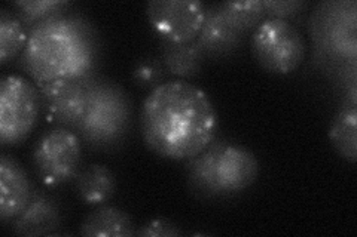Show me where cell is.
<instances>
[{"instance_id":"6da1fadb","label":"cell","mask_w":357,"mask_h":237,"mask_svg":"<svg viewBox=\"0 0 357 237\" xmlns=\"http://www.w3.org/2000/svg\"><path fill=\"white\" fill-rule=\"evenodd\" d=\"M218 128L219 116L208 95L182 79L153 88L142 107L143 141L164 159L189 161L216 138Z\"/></svg>"},{"instance_id":"7402d4cb","label":"cell","mask_w":357,"mask_h":237,"mask_svg":"<svg viewBox=\"0 0 357 237\" xmlns=\"http://www.w3.org/2000/svg\"><path fill=\"white\" fill-rule=\"evenodd\" d=\"M266 18L289 21L299 15L307 8L304 0H262Z\"/></svg>"},{"instance_id":"7a4b0ae2","label":"cell","mask_w":357,"mask_h":237,"mask_svg":"<svg viewBox=\"0 0 357 237\" xmlns=\"http://www.w3.org/2000/svg\"><path fill=\"white\" fill-rule=\"evenodd\" d=\"M102 43L85 15L63 10L29 30L21 65L36 86L59 79H85L97 72Z\"/></svg>"},{"instance_id":"4fadbf2b","label":"cell","mask_w":357,"mask_h":237,"mask_svg":"<svg viewBox=\"0 0 357 237\" xmlns=\"http://www.w3.org/2000/svg\"><path fill=\"white\" fill-rule=\"evenodd\" d=\"M244 36L223 18L218 3L207 5L206 18L201 27L197 43L203 51L206 60L228 58L236 54L243 44Z\"/></svg>"},{"instance_id":"e0dca14e","label":"cell","mask_w":357,"mask_h":237,"mask_svg":"<svg viewBox=\"0 0 357 237\" xmlns=\"http://www.w3.org/2000/svg\"><path fill=\"white\" fill-rule=\"evenodd\" d=\"M329 141L344 161H357V110L356 104L341 108L331 122Z\"/></svg>"},{"instance_id":"44dd1931","label":"cell","mask_w":357,"mask_h":237,"mask_svg":"<svg viewBox=\"0 0 357 237\" xmlns=\"http://www.w3.org/2000/svg\"><path fill=\"white\" fill-rule=\"evenodd\" d=\"M165 69L161 58L158 56H144L132 70V81L140 88H153L160 86L165 81Z\"/></svg>"},{"instance_id":"277c9868","label":"cell","mask_w":357,"mask_h":237,"mask_svg":"<svg viewBox=\"0 0 357 237\" xmlns=\"http://www.w3.org/2000/svg\"><path fill=\"white\" fill-rule=\"evenodd\" d=\"M86 110L75 132L88 149L115 150L128 137L131 101L124 88L97 73L86 77Z\"/></svg>"},{"instance_id":"ffe728a7","label":"cell","mask_w":357,"mask_h":237,"mask_svg":"<svg viewBox=\"0 0 357 237\" xmlns=\"http://www.w3.org/2000/svg\"><path fill=\"white\" fill-rule=\"evenodd\" d=\"M13 6L17 10L15 15L30 30L39 22L63 13L70 3L66 0H20Z\"/></svg>"},{"instance_id":"9c48e42d","label":"cell","mask_w":357,"mask_h":237,"mask_svg":"<svg viewBox=\"0 0 357 237\" xmlns=\"http://www.w3.org/2000/svg\"><path fill=\"white\" fill-rule=\"evenodd\" d=\"M89 77V76H88ZM40 110L54 128L75 131L84 119L88 103L85 79H59L38 86Z\"/></svg>"},{"instance_id":"8992f818","label":"cell","mask_w":357,"mask_h":237,"mask_svg":"<svg viewBox=\"0 0 357 237\" xmlns=\"http://www.w3.org/2000/svg\"><path fill=\"white\" fill-rule=\"evenodd\" d=\"M40 110L39 89L20 74L0 81V141L2 145L24 142L35 129Z\"/></svg>"},{"instance_id":"ba28073f","label":"cell","mask_w":357,"mask_h":237,"mask_svg":"<svg viewBox=\"0 0 357 237\" xmlns=\"http://www.w3.org/2000/svg\"><path fill=\"white\" fill-rule=\"evenodd\" d=\"M206 9L207 5L198 0H151L146 17L160 40L186 43L198 38Z\"/></svg>"},{"instance_id":"603a6c76","label":"cell","mask_w":357,"mask_h":237,"mask_svg":"<svg viewBox=\"0 0 357 237\" xmlns=\"http://www.w3.org/2000/svg\"><path fill=\"white\" fill-rule=\"evenodd\" d=\"M182 234V229L176 222L164 218L151 220L136 230V236L139 237H176Z\"/></svg>"},{"instance_id":"5b68a950","label":"cell","mask_w":357,"mask_h":237,"mask_svg":"<svg viewBox=\"0 0 357 237\" xmlns=\"http://www.w3.org/2000/svg\"><path fill=\"white\" fill-rule=\"evenodd\" d=\"M252 51L262 69L273 74H290L307 55L303 33L290 21L265 18L252 35Z\"/></svg>"},{"instance_id":"5bb4252c","label":"cell","mask_w":357,"mask_h":237,"mask_svg":"<svg viewBox=\"0 0 357 237\" xmlns=\"http://www.w3.org/2000/svg\"><path fill=\"white\" fill-rule=\"evenodd\" d=\"M75 188L85 205L100 206L115 196L116 177L106 165L93 163L77 172Z\"/></svg>"},{"instance_id":"3957f363","label":"cell","mask_w":357,"mask_h":237,"mask_svg":"<svg viewBox=\"0 0 357 237\" xmlns=\"http://www.w3.org/2000/svg\"><path fill=\"white\" fill-rule=\"evenodd\" d=\"M191 193L204 200L234 197L255 184L259 162L243 144L215 138L206 149L185 163Z\"/></svg>"},{"instance_id":"52a82bcc","label":"cell","mask_w":357,"mask_h":237,"mask_svg":"<svg viewBox=\"0 0 357 237\" xmlns=\"http://www.w3.org/2000/svg\"><path fill=\"white\" fill-rule=\"evenodd\" d=\"M81 161L82 141L72 129L52 128L40 135L33 149V166L40 183L48 188L75 181Z\"/></svg>"},{"instance_id":"d6986e66","label":"cell","mask_w":357,"mask_h":237,"mask_svg":"<svg viewBox=\"0 0 357 237\" xmlns=\"http://www.w3.org/2000/svg\"><path fill=\"white\" fill-rule=\"evenodd\" d=\"M220 14L229 24L245 38L258 28L266 18L261 0H241V2L218 3Z\"/></svg>"},{"instance_id":"7c38bea8","label":"cell","mask_w":357,"mask_h":237,"mask_svg":"<svg viewBox=\"0 0 357 237\" xmlns=\"http://www.w3.org/2000/svg\"><path fill=\"white\" fill-rule=\"evenodd\" d=\"M33 187L22 165L8 153L0 156V221H13L27 206Z\"/></svg>"},{"instance_id":"ac0fdd59","label":"cell","mask_w":357,"mask_h":237,"mask_svg":"<svg viewBox=\"0 0 357 237\" xmlns=\"http://www.w3.org/2000/svg\"><path fill=\"white\" fill-rule=\"evenodd\" d=\"M29 28L8 9L0 10V64L6 65L26 49Z\"/></svg>"},{"instance_id":"9a60e30c","label":"cell","mask_w":357,"mask_h":237,"mask_svg":"<svg viewBox=\"0 0 357 237\" xmlns=\"http://www.w3.org/2000/svg\"><path fill=\"white\" fill-rule=\"evenodd\" d=\"M136 230L128 212L105 203L88 213L79 233L86 237H130L136 236Z\"/></svg>"},{"instance_id":"8fae6325","label":"cell","mask_w":357,"mask_h":237,"mask_svg":"<svg viewBox=\"0 0 357 237\" xmlns=\"http://www.w3.org/2000/svg\"><path fill=\"white\" fill-rule=\"evenodd\" d=\"M10 222L14 233L20 236H52L61 227L63 211L59 200L47 190L35 188L27 206Z\"/></svg>"},{"instance_id":"30bf717a","label":"cell","mask_w":357,"mask_h":237,"mask_svg":"<svg viewBox=\"0 0 357 237\" xmlns=\"http://www.w3.org/2000/svg\"><path fill=\"white\" fill-rule=\"evenodd\" d=\"M312 35L329 54L356 58V3L329 2L319 5L312 15Z\"/></svg>"},{"instance_id":"2e32d148","label":"cell","mask_w":357,"mask_h":237,"mask_svg":"<svg viewBox=\"0 0 357 237\" xmlns=\"http://www.w3.org/2000/svg\"><path fill=\"white\" fill-rule=\"evenodd\" d=\"M160 52L165 72L182 79V81L195 77L203 69L206 60L203 51L198 47L197 39L186 43L160 40Z\"/></svg>"}]
</instances>
